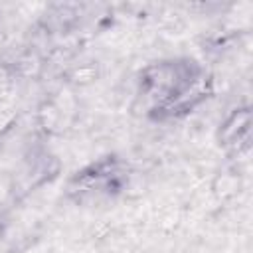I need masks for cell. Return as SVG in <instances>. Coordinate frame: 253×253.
<instances>
[{"label": "cell", "mask_w": 253, "mask_h": 253, "mask_svg": "<svg viewBox=\"0 0 253 253\" xmlns=\"http://www.w3.org/2000/svg\"><path fill=\"white\" fill-rule=\"evenodd\" d=\"M138 93L148 101L150 117H176L208 97L206 71L190 57L162 59L140 71Z\"/></svg>", "instance_id": "cell-1"}, {"label": "cell", "mask_w": 253, "mask_h": 253, "mask_svg": "<svg viewBox=\"0 0 253 253\" xmlns=\"http://www.w3.org/2000/svg\"><path fill=\"white\" fill-rule=\"evenodd\" d=\"M121 178L123 172L119 162L115 158H105L77 172V176L71 180V192H77L79 198L111 194V190L121 188Z\"/></svg>", "instance_id": "cell-2"}, {"label": "cell", "mask_w": 253, "mask_h": 253, "mask_svg": "<svg viewBox=\"0 0 253 253\" xmlns=\"http://www.w3.org/2000/svg\"><path fill=\"white\" fill-rule=\"evenodd\" d=\"M251 125H253V117L249 105L231 109L217 126L215 132L217 144L229 154H237V156L243 154L251 146Z\"/></svg>", "instance_id": "cell-3"}, {"label": "cell", "mask_w": 253, "mask_h": 253, "mask_svg": "<svg viewBox=\"0 0 253 253\" xmlns=\"http://www.w3.org/2000/svg\"><path fill=\"white\" fill-rule=\"evenodd\" d=\"M38 125L43 132H61L67 125V107L55 99H45L38 109Z\"/></svg>", "instance_id": "cell-4"}, {"label": "cell", "mask_w": 253, "mask_h": 253, "mask_svg": "<svg viewBox=\"0 0 253 253\" xmlns=\"http://www.w3.org/2000/svg\"><path fill=\"white\" fill-rule=\"evenodd\" d=\"M97 77H99V65H97V61H83V63L75 65L69 71V81L73 85H79V87L97 81Z\"/></svg>", "instance_id": "cell-5"}, {"label": "cell", "mask_w": 253, "mask_h": 253, "mask_svg": "<svg viewBox=\"0 0 253 253\" xmlns=\"http://www.w3.org/2000/svg\"><path fill=\"white\" fill-rule=\"evenodd\" d=\"M16 85V69L10 65H0V101H6Z\"/></svg>", "instance_id": "cell-6"}]
</instances>
